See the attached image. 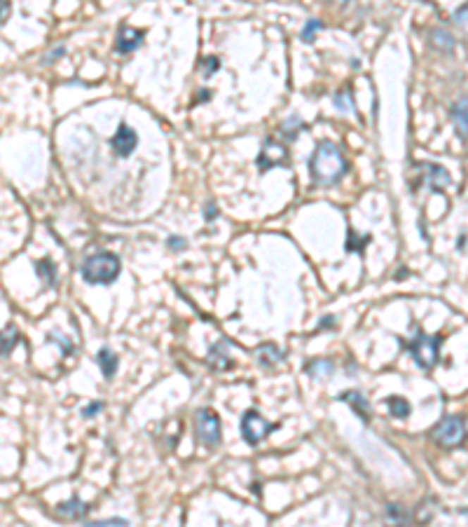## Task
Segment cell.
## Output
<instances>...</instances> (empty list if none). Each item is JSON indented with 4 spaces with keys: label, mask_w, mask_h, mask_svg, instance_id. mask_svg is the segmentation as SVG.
Instances as JSON below:
<instances>
[{
    "label": "cell",
    "mask_w": 468,
    "mask_h": 527,
    "mask_svg": "<svg viewBox=\"0 0 468 527\" xmlns=\"http://www.w3.org/2000/svg\"><path fill=\"white\" fill-rule=\"evenodd\" d=\"M419 171L424 174V183H426L433 193H441L443 188L450 186V174L445 171L441 164L424 162V164H419Z\"/></svg>",
    "instance_id": "obj_9"
},
{
    "label": "cell",
    "mask_w": 468,
    "mask_h": 527,
    "mask_svg": "<svg viewBox=\"0 0 468 527\" xmlns=\"http://www.w3.org/2000/svg\"><path fill=\"white\" fill-rule=\"evenodd\" d=\"M276 429V424H269L260 417L258 410H248V413L241 417V436L248 445H258L262 438H267L272 431Z\"/></svg>",
    "instance_id": "obj_6"
},
{
    "label": "cell",
    "mask_w": 468,
    "mask_h": 527,
    "mask_svg": "<svg viewBox=\"0 0 468 527\" xmlns=\"http://www.w3.org/2000/svg\"><path fill=\"white\" fill-rule=\"evenodd\" d=\"M195 434L199 438V443L216 448L221 443V420H218V415L211 410H199L195 415Z\"/></svg>",
    "instance_id": "obj_5"
},
{
    "label": "cell",
    "mask_w": 468,
    "mask_h": 527,
    "mask_svg": "<svg viewBox=\"0 0 468 527\" xmlns=\"http://www.w3.org/2000/svg\"><path fill=\"white\" fill-rule=\"evenodd\" d=\"M386 406H389V413L393 417H398V420H405V417L410 415V404L400 396H391L389 401H386Z\"/></svg>",
    "instance_id": "obj_19"
},
{
    "label": "cell",
    "mask_w": 468,
    "mask_h": 527,
    "mask_svg": "<svg viewBox=\"0 0 468 527\" xmlns=\"http://www.w3.org/2000/svg\"><path fill=\"white\" fill-rule=\"evenodd\" d=\"M97 358H99L101 370H104V377L111 380L115 372H117V363H120V361H117V356L113 354L111 349H101Z\"/></svg>",
    "instance_id": "obj_18"
},
{
    "label": "cell",
    "mask_w": 468,
    "mask_h": 527,
    "mask_svg": "<svg viewBox=\"0 0 468 527\" xmlns=\"http://www.w3.org/2000/svg\"><path fill=\"white\" fill-rule=\"evenodd\" d=\"M120 274V258L115 253H94L85 260L82 265V279L87 284H113Z\"/></svg>",
    "instance_id": "obj_2"
},
{
    "label": "cell",
    "mask_w": 468,
    "mask_h": 527,
    "mask_svg": "<svg viewBox=\"0 0 468 527\" xmlns=\"http://www.w3.org/2000/svg\"><path fill=\"white\" fill-rule=\"evenodd\" d=\"M143 38H145L143 31H136V28L122 26L120 33H117V52H120V54H131L143 42Z\"/></svg>",
    "instance_id": "obj_10"
},
{
    "label": "cell",
    "mask_w": 468,
    "mask_h": 527,
    "mask_svg": "<svg viewBox=\"0 0 468 527\" xmlns=\"http://www.w3.org/2000/svg\"><path fill=\"white\" fill-rule=\"evenodd\" d=\"M169 246L173 248V251H183V248H185V239H183V237H171Z\"/></svg>",
    "instance_id": "obj_31"
},
{
    "label": "cell",
    "mask_w": 468,
    "mask_h": 527,
    "mask_svg": "<svg viewBox=\"0 0 468 527\" xmlns=\"http://www.w3.org/2000/svg\"><path fill=\"white\" fill-rule=\"evenodd\" d=\"M63 52H66V49H63V47H56V49H54V52H49V54H47L45 59H42V63H52V61H56V59H58V56H61Z\"/></svg>",
    "instance_id": "obj_30"
},
{
    "label": "cell",
    "mask_w": 468,
    "mask_h": 527,
    "mask_svg": "<svg viewBox=\"0 0 468 527\" xmlns=\"http://www.w3.org/2000/svg\"><path fill=\"white\" fill-rule=\"evenodd\" d=\"M47 342H56V345L61 347V354H63V356H70V354H73V345H70V340H66L63 335H58V333H49V335H47Z\"/></svg>",
    "instance_id": "obj_25"
},
{
    "label": "cell",
    "mask_w": 468,
    "mask_h": 527,
    "mask_svg": "<svg viewBox=\"0 0 468 527\" xmlns=\"http://www.w3.org/2000/svg\"><path fill=\"white\" fill-rule=\"evenodd\" d=\"M340 401H347V404L354 408V413L358 415V417H363L365 422L370 420V404L365 401V396L361 392H342L340 396H338Z\"/></svg>",
    "instance_id": "obj_13"
},
{
    "label": "cell",
    "mask_w": 468,
    "mask_h": 527,
    "mask_svg": "<svg viewBox=\"0 0 468 527\" xmlns=\"http://www.w3.org/2000/svg\"><path fill=\"white\" fill-rule=\"evenodd\" d=\"M309 174L316 186H333L347 174V159L331 141H321L309 159Z\"/></svg>",
    "instance_id": "obj_1"
},
{
    "label": "cell",
    "mask_w": 468,
    "mask_h": 527,
    "mask_svg": "<svg viewBox=\"0 0 468 527\" xmlns=\"http://www.w3.org/2000/svg\"><path fill=\"white\" fill-rule=\"evenodd\" d=\"M335 3H349V0H335Z\"/></svg>",
    "instance_id": "obj_33"
},
{
    "label": "cell",
    "mask_w": 468,
    "mask_h": 527,
    "mask_svg": "<svg viewBox=\"0 0 468 527\" xmlns=\"http://www.w3.org/2000/svg\"><path fill=\"white\" fill-rule=\"evenodd\" d=\"M87 511H90V507H87L85 502H80L78 497H73V499L58 504V507H56V516L58 518H66V521H82V518L87 516Z\"/></svg>",
    "instance_id": "obj_11"
},
{
    "label": "cell",
    "mask_w": 468,
    "mask_h": 527,
    "mask_svg": "<svg viewBox=\"0 0 468 527\" xmlns=\"http://www.w3.org/2000/svg\"><path fill=\"white\" fill-rule=\"evenodd\" d=\"M255 356H258V361L262 365H276V363L283 361V354L274 345H262V347H258Z\"/></svg>",
    "instance_id": "obj_17"
},
{
    "label": "cell",
    "mask_w": 468,
    "mask_h": 527,
    "mask_svg": "<svg viewBox=\"0 0 468 527\" xmlns=\"http://www.w3.org/2000/svg\"><path fill=\"white\" fill-rule=\"evenodd\" d=\"M431 35H433V45H436V47H441V49H445V52H450V49L455 47V40H452V35H450V33H445V31H433Z\"/></svg>",
    "instance_id": "obj_23"
},
{
    "label": "cell",
    "mask_w": 468,
    "mask_h": 527,
    "mask_svg": "<svg viewBox=\"0 0 468 527\" xmlns=\"http://www.w3.org/2000/svg\"><path fill=\"white\" fill-rule=\"evenodd\" d=\"M19 331L14 326H5L3 331H0V356H7L10 351L19 345Z\"/></svg>",
    "instance_id": "obj_16"
},
{
    "label": "cell",
    "mask_w": 468,
    "mask_h": 527,
    "mask_svg": "<svg viewBox=\"0 0 468 527\" xmlns=\"http://www.w3.org/2000/svg\"><path fill=\"white\" fill-rule=\"evenodd\" d=\"M450 117H452V124H455V129L459 131V134L468 136V94L450 108Z\"/></svg>",
    "instance_id": "obj_12"
},
{
    "label": "cell",
    "mask_w": 468,
    "mask_h": 527,
    "mask_svg": "<svg viewBox=\"0 0 468 527\" xmlns=\"http://www.w3.org/2000/svg\"><path fill=\"white\" fill-rule=\"evenodd\" d=\"M101 408H104V404H101V401H97V404H92V406H87L85 410H82V415L85 417H94V415H97L99 413V410Z\"/></svg>",
    "instance_id": "obj_29"
},
{
    "label": "cell",
    "mask_w": 468,
    "mask_h": 527,
    "mask_svg": "<svg viewBox=\"0 0 468 527\" xmlns=\"http://www.w3.org/2000/svg\"><path fill=\"white\" fill-rule=\"evenodd\" d=\"M10 14H12V3L10 0H0V26L10 19Z\"/></svg>",
    "instance_id": "obj_27"
},
{
    "label": "cell",
    "mask_w": 468,
    "mask_h": 527,
    "mask_svg": "<svg viewBox=\"0 0 468 527\" xmlns=\"http://www.w3.org/2000/svg\"><path fill=\"white\" fill-rule=\"evenodd\" d=\"M225 347H228V342H221V345L211 347V351H209V365H211V368L225 370V368H230V365H232V358L225 354Z\"/></svg>",
    "instance_id": "obj_15"
},
{
    "label": "cell",
    "mask_w": 468,
    "mask_h": 527,
    "mask_svg": "<svg viewBox=\"0 0 468 527\" xmlns=\"http://www.w3.org/2000/svg\"><path fill=\"white\" fill-rule=\"evenodd\" d=\"M389 514H391L393 518H398V521H405V514H400V511H398L396 507H389Z\"/></svg>",
    "instance_id": "obj_32"
},
{
    "label": "cell",
    "mask_w": 468,
    "mask_h": 527,
    "mask_svg": "<svg viewBox=\"0 0 468 527\" xmlns=\"http://www.w3.org/2000/svg\"><path fill=\"white\" fill-rule=\"evenodd\" d=\"M335 106H338L342 113H356L354 99H351V92L349 90H342L340 94H335Z\"/></svg>",
    "instance_id": "obj_22"
},
{
    "label": "cell",
    "mask_w": 468,
    "mask_h": 527,
    "mask_svg": "<svg viewBox=\"0 0 468 527\" xmlns=\"http://www.w3.org/2000/svg\"><path fill=\"white\" fill-rule=\"evenodd\" d=\"M438 347H441V338L438 335H426L421 331L405 345L410 356L414 358V363L424 370H431L438 363Z\"/></svg>",
    "instance_id": "obj_3"
},
{
    "label": "cell",
    "mask_w": 468,
    "mask_h": 527,
    "mask_svg": "<svg viewBox=\"0 0 468 527\" xmlns=\"http://www.w3.org/2000/svg\"><path fill=\"white\" fill-rule=\"evenodd\" d=\"M321 28H324V24H321L319 19H309V24L302 28V35H300V38H302L304 42H312L314 38H316V33L321 31Z\"/></svg>",
    "instance_id": "obj_24"
},
{
    "label": "cell",
    "mask_w": 468,
    "mask_h": 527,
    "mask_svg": "<svg viewBox=\"0 0 468 527\" xmlns=\"http://www.w3.org/2000/svg\"><path fill=\"white\" fill-rule=\"evenodd\" d=\"M35 272H38V277L42 279V286L45 289H54L56 286V267L54 262L49 258H42L35 262Z\"/></svg>",
    "instance_id": "obj_14"
},
{
    "label": "cell",
    "mask_w": 468,
    "mask_h": 527,
    "mask_svg": "<svg viewBox=\"0 0 468 527\" xmlns=\"http://www.w3.org/2000/svg\"><path fill=\"white\" fill-rule=\"evenodd\" d=\"M286 159H288L286 148H283L281 143L272 141V138H267V141L262 143V150L258 155V166H260V171H269V169H274V166L283 164Z\"/></svg>",
    "instance_id": "obj_7"
},
{
    "label": "cell",
    "mask_w": 468,
    "mask_h": 527,
    "mask_svg": "<svg viewBox=\"0 0 468 527\" xmlns=\"http://www.w3.org/2000/svg\"><path fill=\"white\" fill-rule=\"evenodd\" d=\"M333 370H335L333 361H312V363H307V372L314 375V377H326V375H331Z\"/></svg>",
    "instance_id": "obj_20"
},
{
    "label": "cell",
    "mask_w": 468,
    "mask_h": 527,
    "mask_svg": "<svg viewBox=\"0 0 468 527\" xmlns=\"http://www.w3.org/2000/svg\"><path fill=\"white\" fill-rule=\"evenodd\" d=\"M218 68H221V61H218L216 56H207V59H204V75H207V78L214 75Z\"/></svg>",
    "instance_id": "obj_26"
},
{
    "label": "cell",
    "mask_w": 468,
    "mask_h": 527,
    "mask_svg": "<svg viewBox=\"0 0 468 527\" xmlns=\"http://www.w3.org/2000/svg\"><path fill=\"white\" fill-rule=\"evenodd\" d=\"M136 145H138L136 131L131 129L129 124H120V127H117V134L113 136V150L120 157H129L131 152L136 150Z\"/></svg>",
    "instance_id": "obj_8"
},
{
    "label": "cell",
    "mask_w": 468,
    "mask_h": 527,
    "mask_svg": "<svg viewBox=\"0 0 468 527\" xmlns=\"http://www.w3.org/2000/svg\"><path fill=\"white\" fill-rule=\"evenodd\" d=\"M92 527H101V525H129L127 521H122V518H108V521H94V523H87Z\"/></svg>",
    "instance_id": "obj_28"
},
{
    "label": "cell",
    "mask_w": 468,
    "mask_h": 527,
    "mask_svg": "<svg viewBox=\"0 0 468 527\" xmlns=\"http://www.w3.org/2000/svg\"><path fill=\"white\" fill-rule=\"evenodd\" d=\"M300 129H302V120H300L297 115H292V117H288V120L281 124V129H279V131H281V136H283V138H288V141H292V138L297 136V131H300Z\"/></svg>",
    "instance_id": "obj_21"
},
{
    "label": "cell",
    "mask_w": 468,
    "mask_h": 527,
    "mask_svg": "<svg viewBox=\"0 0 468 527\" xmlns=\"http://www.w3.org/2000/svg\"><path fill=\"white\" fill-rule=\"evenodd\" d=\"M433 438H436V443L443 445V448H457V445H462L466 441L464 417H457V415L445 417V420L436 427Z\"/></svg>",
    "instance_id": "obj_4"
}]
</instances>
